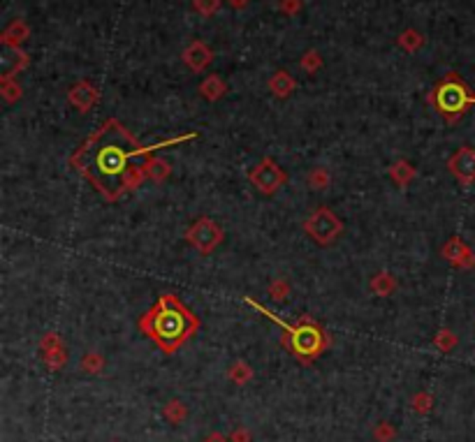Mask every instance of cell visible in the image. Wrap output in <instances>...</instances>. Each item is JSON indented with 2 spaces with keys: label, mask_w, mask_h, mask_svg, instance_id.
Returning a JSON list of instances; mask_svg holds the SVG:
<instances>
[{
  "label": "cell",
  "mask_w": 475,
  "mask_h": 442,
  "mask_svg": "<svg viewBox=\"0 0 475 442\" xmlns=\"http://www.w3.org/2000/svg\"><path fill=\"white\" fill-rule=\"evenodd\" d=\"M144 146L134 141L121 123L109 118L72 155V164L107 200H118L141 181Z\"/></svg>",
  "instance_id": "obj_1"
},
{
  "label": "cell",
  "mask_w": 475,
  "mask_h": 442,
  "mask_svg": "<svg viewBox=\"0 0 475 442\" xmlns=\"http://www.w3.org/2000/svg\"><path fill=\"white\" fill-rule=\"evenodd\" d=\"M197 327L200 322L193 311L181 304L177 294H160V299L139 320V329L165 352H174L181 343H186Z\"/></svg>",
  "instance_id": "obj_2"
},
{
  "label": "cell",
  "mask_w": 475,
  "mask_h": 442,
  "mask_svg": "<svg viewBox=\"0 0 475 442\" xmlns=\"http://www.w3.org/2000/svg\"><path fill=\"white\" fill-rule=\"evenodd\" d=\"M431 105L445 121H457L459 116L469 112V107L475 105L473 91L466 86L457 74H448L443 82H438L436 89L431 91Z\"/></svg>",
  "instance_id": "obj_3"
},
{
  "label": "cell",
  "mask_w": 475,
  "mask_h": 442,
  "mask_svg": "<svg viewBox=\"0 0 475 442\" xmlns=\"http://www.w3.org/2000/svg\"><path fill=\"white\" fill-rule=\"evenodd\" d=\"M258 311L269 315L272 320H276L272 313L265 311V308L258 306ZM276 322H279V320H276ZM279 325L288 331V341L292 345V350H295V354H299V357H304V359H311V357H315V354H320L324 343H327V341H324L322 329L315 325V322H311V320H304L302 325H297V327H290V325H285V322H279Z\"/></svg>",
  "instance_id": "obj_4"
},
{
  "label": "cell",
  "mask_w": 475,
  "mask_h": 442,
  "mask_svg": "<svg viewBox=\"0 0 475 442\" xmlns=\"http://www.w3.org/2000/svg\"><path fill=\"white\" fill-rule=\"evenodd\" d=\"M251 181L260 193L272 195L274 190H279V188L285 183V174L279 164L267 157V160H262L255 169L251 171Z\"/></svg>",
  "instance_id": "obj_5"
},
{
  "label": "cell",
  "mask_w": 475,
  "mask_h": 442,
  "mask_svg": "<svg viewBox=\"0 0 475 442\" xmlns=\"http://www.w3.org/2000/svg\"><path fill=\"white\" fill-rule=\"evenodd\" d=\"M306 230L318 243H329L341 232V223H338V218L331 216L327 209H320L318 213H313V216L308 218Z\"/></svg>",
  "instance_id": "obj_6"
},
{
  "label": "cell",
  "mask_w": 475,
  "mask_h": 442,
  "mask_svg": "<svg viewBox=\"0 0 475 442\" xmlns=\"http://www.w3.org/2000/svg\"><path fill=\"white\" fill-rule=\"evenodd\" d=\"M220 236H223V232L218 230L216 223L209 218H202V220H197L193 230L188 232V241L193 243L197 250L209 252L220 243Z\"/></svg>",
  "instance_id": "obj_7"
},
{
  "label": "cell",
  "mask_w": 475,
  "mask_h": 442,
  "mask_svg": "<svg viewBox=\"0 0 475 442\" xmlns=\"http://www.w3.org/2000/svg\"><path fill=\"white\" fill-rule=\"evenodd\" d=\"M450 171L462 181V183H471L475 181V151L469 146L459 148V151L450 157Z\"/></svg>",
  "instance_id": "obj_8"
},
{
  "label": "cell",
  "mask_w": 475,
  "mask_h": 442,
  "mask_svg": "<svg viewBox=\"0 0 475 442\" xmlns=\"http://www.w3.org/2000/svg\"><path fill=\"white\" fill-rule=\"evenodd\" d=\"M184 60L193 70L200 72V70H204L211 63V49L207 44H202V42H193L188 46V51L184 53Z\"/></svg>",
  "instance_id": "obj_9"
},
{
  "label": "cell",
  "mask_w": 475,
  "mask_h": 442,
  "mask_svg": "<svg viewBox=\"0 0 475 442\" xmlns=\"http://www.w3.org/2000/svg\"><path fill=\"white\" fill-rule=\"evenodd\" d=\"M443 255H445V257L450 259V262L457 264V266H464V264L469 266V262H464V257H466V259H471V262H473V257H471L469 248H466L459 239H452V241H450V243H448V248H443Z\"/></svg>",
  "instance_id": "obj_10"
},
{
  "label": "cell",
  "mask_w": 475,
  "mask_h": 442,
  "mask_svg": "<svg viewBox=\"0 0 475 442\" xmlns=\"http://www.w3.org/2000/svg\"><path fill=\"white\" fill-rule=\"evenodd\" d=\"M269 86H272V91L276 96H288V93L295 89V82L288 77V72H276L272 82H269Z\"/></svg>",
  "instance_id": "obj_11"
},
{
  "label": "cell",
  "mask_w": 475,
  "mask_h": 442,
  "mask_svg": "<svg viewBox=\"0 0 475 442\" xmlns=\"http://www.w3.org/2000/svg\"><path fill=\"white\" fill-rule=\"evenodd\" d=\"M200 91H202V96H207V98H211V100H216L220 93L225 91V84L220 82V77H216V74H211L207 82H204L202 86H200Z\"/></svg>",
  "instance_id": "obj_12"
},
{
  "label": "cell",
  "mask_w": 475,
  "mask_h": 442,
  "mask_svg": "<svg viewBox=\"0 0 475 442\" xmlns=\"http://www.w3.org/2000/svg\"><path fill=\"white\" fill-rule=\"evenodd\" d=\"M422 44V37H419L415 30H408V33H403L401 35V46H406L408 51H413V49H417V46Z\"/></svg>",
  "instance_id": "obj_13"
},
{
  "label": "cell",
  "mask_w": 475,
  "mask_h": 442,
  "mask_svg": "<svg viewBox=\"0 0 475 442\" xmlns=\"http://www.w3.org/2000/svg\"><path fill=\"white\" fill-rule=\"evenodd\" d=\"M218 5H220V0H195L197 12H202V14H213L218 10Z\"/></svg>",
  "instance_id": "obj_14"
},
{
  "label": "cell",
  "mask_w": 475,
  "mask_h": 442,
  "mask_svg": "<svg viewBox=\"0 0 475 442\" xmlns=\"http://www.w3.org/2000/svg\"><path fill=\"white\" fill-rule=\"evenodd\" d=\"M320 65V58H318V53H306V60H304V67L306 70H313V67H318Z\"/></svg>",
  "instance_id": "obj_15"
},
{
  "label": "cell",
  "mask_w": 475,
  "mask_h": 442,
  "mask_svg": "<svg viewBox=\"0 0 475 442\" xmlns=\"http://www.w3.org/2000/svg\"><path fill=\"white\" fill-rule=\"evenodd\" d=\"M283 7H285V10H288V12H295V10H299V0H285Z\"/></svg>",
  "instance_id": "obj_16"
},
{
  "label": "cell",
  "mask_w": 475,
  "mask_h": 442,
  "mask_svg": "<svg viewBox=\"0 0 475 442\" xmlns=\"http://www.w3.org/2000/svg\"><path fill=\"white\" fill-rule=\"evenodd\" d=\"M229 5L234 7V10H241V7H246L248 5V0H227Z\"/></svg>",
  "instance_id": "obj_17"
}]
</instances>
